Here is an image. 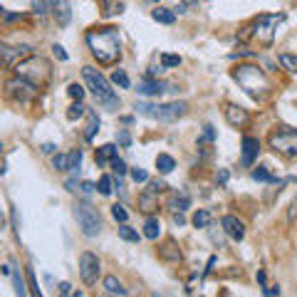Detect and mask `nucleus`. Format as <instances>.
I'll use <instances>...</instances> for the list:
<instances>
[{
	"label": "nucleus",
	"instance_id": "c03bdc74",
	"mask_svg": "<svg viewBox=\"0 0 297 297\" xmlns=\"http://www.w3.org/2000/svg\"><path fill=\"white\" fill-rule=\"evenodd\" d=\"M163 188H166V183H163L161 178H154V181H148V191H151V193H161Z\"/></svg>",
	"mask_w": 297,
	"mask_h": 297
},
{
	"label": "nucleus",
	"instance_id": "13d9d810",
	"mask_svg": "<svg viewBox=\"0 0 297 297\" xmlns=\"http://www.w3.org/2000/svg\"><path fill=\"white\" fill-rule=\"evenodd\" d=\"M102 297H121V295H112V292H107V295H102Z\"/></svg>",
	"mask_w": 297,
	"mask_h": 297
},
{
	"label": "nucleus",
	"instance_id": "72a5a7b5",
	"mask_svg": "<svg viewBox=\"0 0 297 297\" xmlns=\"http://www.w3.org/2000/svg\"><path fill=\"white\" fill-rule=\"evenodd\" d=\"M102 3H104V8H107V15H117V13L124 10L121 0H102Z\"/></svg>",
	"mask_w": 297,
	"mask_h": 297
},
{
	"label": "nucleus",
	"instance_id": "9d476101",
	"mask_svg": "<svg viewBox=\"0 0 297 297\" xmlns=\"http://www.w3.org/2000/svg\"><path fill=\"white\" fill-rule=\"evenodd\" d=\"M186 112H188V104H186V102H168V104H161V117H159V121H176V119H181Z\"/></svg>",
	"mask_w": 297,
	"mask_h": 297
},
{
	"label": "nucleus",
	"instance_id": "423d86ee",
	"mask_svg": "<svg viewBox=\"0 0 297 297\" xmlns=\"http://www.w3.org/2000/svg\"><path fill=\"white\" fill-rule=\"evenodd\" d=\"M285 20L282 13L278 15H260L255 20V25H252V35H255L258 42H263V45H272V40H275V30H278V25Z\"/></svg>",
	"mask_w": 297,
	"mask_h": 297
},
{
	"label": "nucleus",
	"instance_id": "8fccbe9b",
	"mask_svg": "<svg viewBox=\"0 0 297 297\" xmlns=\"http://www.w3.org/2000/svg\"><path fill=\"white\" fill-rule=\"evenodd\" d=\"M203 139H206V141H213V139H216V132H213V126H210V124L203 126Z\"/></svg>",
	"mask_w": 297,
	"mask_h": 297
},
{
	"label": "nucleus",
	"instance_id": "58836bf2",
	"mask_svg": "<svg viewBox=\"0 0 297 297\" xmlns=\"http://www.w3.org/2000/svg\"><path fill=\"white\" fill-rule=\"evenodd\" d=\"M47 3L50 0H32V13L40 15V17H45L47 15Z\"/></svg>",
	"mask_w": 297,
	"mask_h": 297
},
{
	"label": "nucleus",
	"instance_id": "ea45409f",
	"mask_svg": "<svg viewBox=\"0 0 297 297\" xmlns=\"http://www.w3.org/2000/svg\"><path fill=\"white\" fill-rule=\"evenodd\" d=\"M132 178H134V183H148V181H151V178H148V174L144 171V168H132Z\"/></svg>",
	"mask_w": 297,
	"mask_h": 297
},
{
	"label": "nucleus",
	"instance_id": "2f4dec72",
	"mask_svg": "<svg viewBox=\"0 0 297 297\" xmlns=\"http://www.w3.org/2000/svg\"><path fill=\"white\" fill-rule=\"evenodd\" d=\"M112 82L117 84V87H121V89H129V84H132V82H129V74H126L124 70H117V72L112 74Z\"/></svg>",
	"mask_w": 297,
	"mask_h": 297
},
{
	"label": "nucleus",
	"instance_id": "aec40b11",
	"mask_svg": "<svg viewBox=\"0 0 297 297\" xmlns=\"http://www.w3.org/2000/svg\"><path fill=\"white\" fill-rule=\"evenodd\" d=\"M151 17L156 20V23H163V25H174V20H176V13L174 10H168V8H156L154 13H151Z\"/></svg>",
	"mask_w": 297,
	"mask_h": 297
},
{
	"label": "nucleus",
	"instance_id": "cd10ccee",
	"mask_svg": "<svg viewBox=\"0 0 297 297\" xmlns=\"http://www.w3.org/2000/svg\"><path fill=\"white\" fill-rule=\"evenodd\" d=\"M119 238H121V240H129V243H139V233H136L134 228H129L126 223H121V225H119Z\"/></svg>",
	"mask_w": 297,
	"mask_h": 297
},
{
	"label": "nucleus",
	"instance_id": "473e14b6",
	"mask_svg": "<svg viewBox=\"0 0 297 297\" xmlns=\"http://www.w3.org/2000/svg\"><path fill=\"white\" fill-rule=\"evenodd\" d=\"M193 225L196 228H208L210 225V213L208 210H196L193 213Z\"/></svg>",
	"mask_w": 297,
	"mask_h": 297
},
{
	"label": "nucleus",
	"instance_id": "79ce46f5",
	"mask_svg": "<svg viewBox=\"0 0 297 297\" xmlns=\"http://www.w3.org/2000/svg\"><path fill=\"white\" fill-rule=\"evenodd\" d=\"M112 216H114V221H119V223H126V218H129V213L124 210V206H112Z\"/></svg>",
	"mask_w": 297,
	"mask_h": 297
},
{
	"label": "nucleus",
	"instance_id": "6e6d98bb",
	"mask_svg": "<svg viewBox=\"0 0 297 297\" xmlns=\"http://www.w3.org/2000/svg\"><path fill=\"white\" fill-rule=\"evenodd\" d=\"M265 280H267V275H265V270H260V272H258V282L265 285Z\"/></svg>",
	"mask_w": 297,
	"mask_h": 297
},
{
	"label": "nucleus",
	"instance_id": "b1692460",
	"mask_svg": "<svg viewBox=\"0 0 297 297\" xmlns=\"http://www.w3.org/2000/svg\"><path fill=\"white\" fill-rule=\"evenodd\" d=\"M156 168H159L161 174H171L174 168H176L174 156H168V154H159V156H156Z\"/></svg>",
	"mask_w": 297,
	"mask_h": 297
},
{
	"label": "nucleus",
	"instance_id": "1a4fd4ad",
	"mask_svg": "<svg viewBox=\"0 0 297 297\" xmlns=\"http://www.w3.org/2000/svg\"><path fill=\"white\" fill-rule=\"evenodd\" d=\"M99 270H102V263L94 252H82L79 255V275L84 285H94L99 280Z\"/></svg>",
	"mask_w": 297,
	"mask_h": 297
},
{
	"label": "nucleus",
	"instance_id": "3c124183",
	"mask_svg": "<svg viewBox=\"0 0 297 297\" xmlns=\"http://www.w3.org/2000/svg\"><path fill=\"white\" fill-rule=\"evenodd\" d=\"M52 52H55V57H57V59H62V62L67 59V52H65V47H62V45H55V47H52Z\"/></svg>",
	"mask_w": 297,
	"mask_h": 297
},
{
	"label": "nucleus",
	"instance_id": "bb28decb",
	"mask_svg": "<svg viewBox=\"0 0 297 297\" xmlns=\"http://www.w3.org/2000/svg\"><path fill=\"white\" fill-rule=\"evenodd\" d=\"M52 163H55L57 171H70V166H72V154H57V156L52 159Z\"/></svg>",
	"mask_w": 297,
	"mask_h": 297
},
{
	"label": "nucleus",
	"instance_id": "49530a36",
	"mask_svg": "<svg viewBox=\"0 0 297 297\" xmlns=\"http://www.w3.org/2000/svg\"><path fill=\"white\" fill-rule=\"evenodd\" d=\"M70 292H72V285L70 282H59L57 285V295L59 297H70Z\"/></svg>",
	"mask_w": 297,
	"mask_h": 297
},
{
	"label": "nucleus",
	"instance_id": "f8f14e48",
	"mask_svg": "<svg viewBox=\"0 0 297 297\" xmlns=\"http://www.w3.org/2000/svg\"><path fill=\"white\" fill-rule=\"evenodd\" d=\"M258 151H260V141L255 136H245L243 139V159H240V163L243 166H252L255 159H258Z\"/></svg>",
	"mask_w": 297,
	"mask_h": 297
},
{
	"label": "nucleus",
	"instance_id": "f03ea898",
	"mask_svg": "<svg viewBox=\"0 0 297 297\" xmlns=\"http://www.w3.org/2000/svg\"><path fill=\"white\" fill-rule=\"evenodd\" d=\"M233 79L252 97V99H265L270 92V79L258 65H238L233 70Z\"/></svg>",
	"mask_w": 297,
	"mask_h": 297
},
{
	"label": "nucleus",
	"instance_id": "7ed1b4c3",
	"mask_svg": "<svg viewBox=\"0 0 297 297\" xmlns=\"http://www.w3.org/2000/svg\"><path fill=\"white\" fill-rule=\"evenodd\" d=\"M82 77H84V82H87L89 92L97 97V102H102L107 109H117L119 107V99H117V94L112 89V84L107 82V77H104L99 70L87 65V67H82Z\"/></svg>",
	"mask_w": 297,
	"mask_h": 297
},
{
	"label": "nucleus",
	"instance_id": "37998d69",
	"mask_svg": "<svg viewBox=\"0 0 297 297\" xmlns=\"http://www.w3.org/2000/svg\"><path fill=\"white\" fill-rule=\"evenodd\" d=\"M112 171H114L117 176H124V174H126V163H124L119 156H117V159H112Z\"/></svg>",
	"mask_w": 297,
	"mask_h": 297
},
{
	"label": "nucleus",
	"instance_id": "a19ab883",
	"mask_svg": "<svg viewBox=\"0 0 297 297\" xmlns=\"http://www.w3.org/2000/svg\"><path fill=\"white\" fill-rule=\"evenodd\" d=\"M67 92H70V97L74 99V102H82V97H84V87H82V84H70V87H67Z\"/></svg>",
	"mask_w": 297,
	"mask_h": 297
},
{
	"label": "nucleus",
	"instance_id": "864d4df0",
	"mask_svg": "<svg viewBox=\"0 0 297 297\" xmlns=\"http://www.w3.org/2000/svg\"><path fill=\"white\" fill-rule=\"evenodd\" d=\"M295 213H297V201H292V206H290V223L295 221Z\"/></svg>",
	"mask_w": 297,
	"mask_h": 297
},
{
	"label": "nucleus",
	"instance_id": "f257e3e1",
	"mask_svg": "<svg viewBox=\"0 0 297 297\" xmlns=\"http://www.w3.org/2000/svg\"><path fill=\"white\" fill-rule=\"evenodd\" d=\"M84 40H87L94 59H99L102 65H114L121 57V40L117 28H94L87 32Z\"/></svg>",
	"mask_w": 297,
	"mask_h": 297
},
{
	"label": "nucleus",
	"instance_id": "f3484780",
	"mask_svg": "<svg viewBox=\"0 0 297 297\" xmlns=\"http://www.w3.org/2000/svg\"><path fill=\"white\" fill-rule=\"evenodd\" d=\"M159 255H161L163 260H168V263H178V260H181V250L176 248L174 240H168V243L159 250Z\"/></svg>",
	"mask_w": 297,
	"mask_h": 297
},
{
	"label": "nucleus",
	"instance_id": "9b49d317",
	"mask_svg": "<svg viewBox=\"0 0 297 297\" xmlns=\"http://www.w3.org/2000/svg\"><path fill=\"white\" fill-rule=\"evenodd\" d=\"M221 225H223V230L228 233L233 240H243V238H245V223H243L240 218H236V216H225V218L221 221Z\"/></svg>",
	"mask_w": 297,
	"mask_h": 297
},
{
	"label": "nucleus",
	"instance_id": "4c0bfd02",
	"mask_svg": "<svg viewBox=\"0 0 297 297\" xmlns=\"http://www.w3.org/2000/svg\"><path fill=\"white\" fill-rule=\"evenodd\" d=\"M25 272H28V282H30V290H32V297H42V292H40V285H37V278H35V272H32V267H28Z\"/></svg>",
	"mask_w": 297,
	"mask_h": 297
},
{
	"label": "nucleus",
	"instance_id": "5fc2aeb1",
	"mask_svg": "<svg viewBox=\"0 0 297 297\" xmlns=\"http://www.w3.org/2000/svg\"><path fill=\"white\" fill-rule=\"evenodd\" d=\"M174 223H176V225H183V223H186V218H183L181 213H174Z\"/></svg>",
	"mask_w": 297,
	"mask_h": 297
},
{
	"label": "nucleus",
	"instance_id": "bf43d9fd",
	"mask_svg": "<svg viewBox=\"0 0 297 297\" xmlns=\"http://www.w3.org/2000/svg\"><path fill=\"white\" fill-rule=\"evenodd\" d=\"M72 297H82V292H74V295H72Z\"/></svg>",
	"mask_w": 297,
	"mask_h": 297
},
{
	"label": "nucleus",
	"instance_id": "393cba45",
	"mask_svg": "<svg viewBox=\"0 0 297 297\" xmlns=\"http://www.w3.org/2000/svg\"><path fill=\"white\" fill-rule=\"evenodd\" d=\"M112 159H117V146H114V144H104L99 151H97V163L112 161Z\"/></svg>",
	"mask_w": 297,
	"mask_h": 297
},
{
	"label": "nucleus",
	"instance_id": "c85d7f7f",
	"mask_svg": "<svg viewBox=\"0 0 297 297\" xmlns=\"http://www.w3.org/2000/svg\"><path fill=\"white\" fill-rule=\"evenodd\" d=\"M280 65L287 70V72H297V55H290V52H282L280 57Z\"/></svg>",
	"mask_w": 297,
	"mask_h": 297
},
{
	"label": "nucleus",
	"instance_id": "e433bc0d",
	"mask_svg": "<svg viewBox=\"0 0 297 297\" xmlns=\"http://www.w3.org/2000/svg\"><path fill=\"white\" fill-rule=\"evenodd\" d=\"M252 178H255V181H270V183L275 181V176H272V174L267 171L265 166H258L255 171H252Z\"/></svg>",
	"mask_w": 297,
	"mask_h": 297
},
{
	"label": "nucleus",
	"instance_id": "a211bd4d",
	"mask_svg": "<svg viewBox=\"0 0 297 297\" xmlns=\"http://www.w3.org/2000/svg\"><path fill=\"white\" fill-rule=\"evenodd\" d=\"M144 236H146L148 240H156V238L161 236V223H159V218H154V216L146 218V223H144Z\"/></svg>",
	"mask_w": 297,
	"mask_h": 297
},
{
	"label": "nucleus",
	"instance_id": "09e8293b",
	"mask_svg": "<svg viewBox=\"0 0 297 297\" xmlns=\"http://www.w3.org/2000/svg\"><path fill=\"white\" fill-rule=\"evenodd\" d=\"M117 141H119L121 146H129V144H132V136H129V132H124V129H121V132L117 134Z\"/></svg>",
	"mask_w": 297,
	"mask_h": 297
},
{
	"label": "nucleus",
	"instance_id": "2eb2a0df",
	"mask_svg": "<svg viewBox=\"0 0 297 297\" xmlns=\"http://www.w3.org/2000/svg\"><path fill=\"white\" fill-rule=\"evenodd\" d=\"M136 92H139V94H146V97H159L161 92H166V82L146 77V79H141V82H139Z\"/></svg>",
	"mask_w": 297,
	"mask_h": 297
},
{
	"label": "nucleus",
	"instance_id": "a18cd8bd",
	"mask_svg": "<svg viewBox=\"0 0 297 297\" xmlns=\"http://www.w3.org/2000/svg\"><path fill=\"white\" fill-rule=\"evenodd\" d=\"M193 3H198V0H181L178 3V8L174 10V13H178V15H183V13H188V8L193 5Z\"/></svg>",
	"mask_w": 297,
	"mask_h": 297
},
{
	"label": "nucleus",
	"instance_id": "c9c22d12",
	"mask_svg": "<svg viewBox=\"0 0 297 297\" xmlns=\"http://www.w3.org/2000/svg\"><path fill=\"white\" fill-rule=\"evenodd\" d=\"M178 65H181V57L178 55H168V52L161 55V67H178Z\"/></svg>",
	"mask_w": 297,
	"mask_h": 297
},
{
	"label": "nucleus",
	"instance_id": "20e7f679",
	"mask_svg": "<svg viewBox=\"0 0 297 297\" xmlns=\"http://www.w3.org/2000/svg\"><path fill=\"white\" fill-rule=\"evenodd\" d=\"M15 72L17 77H23L28 82H32L35 87L37 84H45L50 79V62L45 57H37V55H30L25 59H20L15 65Z\"/></svg>",
	"mask_w": 297,
	"mask_h": 297
},
{
	"label": "nucleus",
	"instance_id": "c756f323",
	"mask_svg": "<svg viewBox=\"0 0 297 297\" xmlns=\"http://www.w3.org/2000/svg\"><path fill=\"white\" fill-rule=\"evenodd\" d=\"M13 285H15L17 297H28V287H25V280L20 278V270H13Z\"/></svg>",
	"mask_w": 297,
	"mask_h": 297
},
{
	"label": "nucleus",
	"instance_id": "0eeeda50",
	"mask_svg": "<svg viewBox=\"0 0 297 297\" xmlns=\"http://www.w3.org/2000/svg\"><path fill=\"white\" fill-rule=\"evenodd\" d=\"M270 148L280 151L285 156H297V129L282 126V129L270 134Z\"/></svg>",
	"mask_w": 297,
	"mask_h": 297
},
{
	"label": "nucleus",
	"instance_id": "f704fd0d",
	"mask_svg": "<svg viewBox=\"0 0 297 297\" xmlns=\"http://www.w3.org/2000/svg\"><path fill=\"white\" fill-rule=\"evenodd\" d=\"M84 109H87V107H84L82 102H74L72 107H70V112H67V119H70V121H77V119L84 114Z\"/></svg>",
	"mask_w": 297,
	"mask_h": 297
},
{
	"label": "nucleus",
	"instance_id": "dca6fc26",
	"mask_svg": "<svg viewBox=\"0 0 297 297\" xmlns=\"http://www.w3.org/2000/svg\"><path fill=\"white\" fill-rule=\"evenodd\" d=\"M32 47H10V45H5V42H3V45H0V52H3V62H5V65H13V62L17 59V57H30L32 52H30Z\"/></svg>",
	"mask_w": 297,
	"mask_h": 297
},
{
	"label": "nucleus",
	"instance_id": "7c9ffc66",
	"mask_svg": "<svg viewBox=\"0 0 297 297\" xmlns=\"http://www.w3.org/2000/svg\"><path fill=\"white\" fill-rule=\"evenodd\" d=\"M97 191L102 196H112V191H114V181L109 178V176H102L99 178V183H97Z\"/></svg>",
	"mask_w": 297,
	"mask_h": 297
},
{
	"label": "nucleus",
	"instance_id": "4be33fe9",
	"mask_svg": "<svg viewBox=\"0 0 297 297\" xmlns=\"http://www.w3.org/2000/svg\"><path fill=\"white\" fill-rule=\"evenodd\" d=\"M139 206H141L144 213H151V210H156V208H159L156 193H151V191H148V193H141V196H139Z\"/></svg>",
	"mask_w": 297,
	"mask_h": 297
},
{
	"label": "nucleus",
	"instance_id": "de8ad7c7",
	"mask_svg": "<svg viewBox=\"0 0 297 297\" xmlns=\"http://www.w3.org/2000/svg\"><path fill=\"white\" fill-rule=\"evenodd\" d=\"M79 188H82V193H84V196H92L97 186H94L92 181H82V186H79Z\"/></svg>",
	"mask_w": 297,
	"mask_h": 297
},
{
	"label": "nucleus",
	"instance_id": "6e6552de",
	"mask_svg": "<svg viewBox=\"0 0 297 297\" xmlns=\"http://www.w3.org/2000/svg\"><path fill=\"white\" fill-rule=\"evenodd\" d=\"M5 89H8V94H10V97H13L15 102H23V104L37 97V87H35L32 82L23 79V77L8 79V82H5Z\"/></svg>",
	"mask_w": 297,
	"mask_h": 297
},
{
	"label": "nucleus",
	"instance_id": "5701e85b",
	"mask_svg": "<svg viewBox=\"0 0 297 297\" xmlns=\"http://www.w3.org/2000/svg\"><path fill=\"white\" fill-rule=\"evenodd\" d=\"M104 290L112 292V295H121V297H126V287L114 278V275H107V278H104Z\"/></svg>",
	"mask_w": 297,
	"mask_h": 297
},
{
	"label": "nucleus",
	"instance_id": "6ab92c4d",
	"mask_svg": "<svg viewBox=\"0 0 297 297\" xmlns=\"http://www.w3.org/2000/svg\"><path fill=\"white\" fill-rule=\"evenodd\" d=\"M136 112H139L141 117H148V119H159V117H161V104L139 102V104H136Z\"/></svg>",
	"mask_w": 297,
	"mask_h": 297
},
{
	"label": "nucleus",
	"instance_id": "412c9836",
	"mask_svg": "<svg viewBox=\"0 0 297 297\" xmlns=\"http://www.w3.org/2000/svg\"><path fill=\"white\" fill-rule=\"evenodd\" d=\"M191 206V198L186 193H174L171 198H168V208L176 210V213H181V210H186Z\"/></svg>",
	"mask_w": 297,
	"mask_h": 297
},
{
	"label": "nucleus",
	"instance_id": "39448f33",
	"mask_svg": "<svg viewBox=\"0 0 297 297\" xmlns=\"http://www.w3.org/2000/svg\"><path fill=\"white\" fill-rule=\"evenodd\" d=\"M72 213H74V221L79 223L82 233H84L87 238L99 236V230H102V218H99V213H97V210H94L89 203H74Z\"/></svg>",
	"mask_w": 297,
	"mask_h": 297
},
{
	"label": "nucleus",
	"instance_id": "4468645a",
	"mask_svg": "<svg viewBox=\"0 0 297 297\" xmlns=\"http://www.w3.org/2000/svg\"><path fill=\"white\" fill-rule=\"evenodd\" d=\"M50 10H52V15H55V20H57L59 25H70L72 10H70L67 0H50Z\"/></svg>",
	"mask_w": 297,
	"mask_h": 297
},
{
	"label": "nucleus",
	"instance_id": "a878e982",
	"mask_svg": "<svg viewBox=\"0 0 297 297\" xmlns=\"http://www.w3.org/2000/svg\"><path fill=\"white\" fill-rule=\"evenodd\" d=\"M97 132H99V117H97V114L89 109V124H87V132H84V139H87V141H92Z\"/></svg>",
	"mask_w": 297,
	"mask_h": 297
},
{
	"label": "nucleus",
	"instance_id": "603ef678",
	"mask_svg": "<svg viewBox=\"0 0 297 297\" xmlns=\"http://www.w3.org/2000/svg\"><path fill=\"white\" fill-rule=\"evenodd\" d=\"M40 148H42L45 154H55V148H57V146H55V144H42Z\"/></svg>",
	"mask_w": 297,
	"mask_h": 297
},
{
	"label": "nucleus",
	"instance_id": "ddd939ff",
	"mask_svg": "<svg viewBox=\"0 0 297 297\" xmlns=\"http://www.w3.org/2000/svg\"><path fill=\"white\" fill-rule=\"evenodd\" d=\"M225 119H228L230 126H238V129H243V126L250 121L248 112L243 107H238V104H228V107H225Z\"/></svg>",
	"mask_w": 297,
	"mask_h": 297
},
{
	"label": "nucleus",
	"instance_id": "4d7b16f0",
	"mask_svg": "<svg viewBox=\"0 0 297 297\" xmlns=\"http://www.w3.org/2000/svg\"><path fill=\"white\" fill-rule=\"evenodd\" d=\"M218 181L225 183V181H228V171H221V174H218Z\"/></svg>",
	"mask_w": 297,
	"mask_h": 297
}]
</instances>
